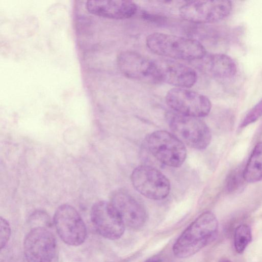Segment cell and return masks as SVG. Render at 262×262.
Segmentation results:
<instances>
[{"label": "cell", "mask_w": 262, "mask_h": 262, "mask_svg": "<svg viewBox=\"0 0 262 262\" xmlns=\"http://www.w3.org/2000/svg\"><path fill=\"white\" fill-rule=\"evenodd\" d=\"M218 230L216 216L211 212L202 213L178 238L173 247L174 255L184 258L195 254L215 239Z\"/></svg>", "instance_id": "6da1fadb"}, {"label": "cell", "mask_w": 262, "mask_h": 262, "mask_svg": "<svg viewBox=\"0 0 262 262\" xmlns=\"http://www.w3.org/2000/svg\"><path fill=\"white\" fill-rule=\"evenodd\" d=\"M146 44L155 54L174 60L198 61L206 55L203 45L190 38L155 33L147 37Z\"/></svg>", "instance_id": "7a4b0ae2"}, {"label": "cell", "mask_w": 262, "mask_h": 262, "mask_svg": "<svg viewBox=\"0 0 262 262\" xmlns=\"http://www.w3.org/2000/svg\"><path fill=\"white\" fill-rule=\"evenodd\" d=\"M167 119L173 135L185 145L204 150L210 144L212 135L207 125L199 118L170 112Z\"/></svg>", "instance_id": "3957f363"}, {"label": "cell", "mask_w": 262, "mask_h": 262, "mask_svg": "<svg viewBox=\"0 0 262 262\" xmlns=\"http://www.w3.org/2000/svg\"><path fill=\"white\" fill-rule=\"evenodd\" d=\"M150 152L161 163L173 168L180 167L187 158L185 145L174 135L157 130L147 139Z\"/></svg>", "instance_id": "277c9868"}, {"label": "cell", "mask_w": 262, "mask_h": 262, "mask_svg": "<svg viewBox=\"0 0 262 262\" xmlns=\"http://www.w3.org/2000/svg\"><path fill=\"white\" fill-rule=\"evenodd\" d=\"M227 0L190 2L181 7L179 14L184 20L197 24L212 23L226 18L232 10Z\"/></svg>", "instance_id": "5b68a950"}, {"label": "cell", "mask_w": 262, "mask_h": 262, "mask_svg": "<svg viewBox=\"0 0 262 262\" xmlns=\"http://www.w3.org/2000/svg\"><path fill=\"white\" fill-rule=\"evenodd\" d=\"M54 222L60 238L66 244L78 246L85 241L87 234L86 225L73 206L68 204L60 206L55 214Z\"/></svg>", "instance_id": "8992f818"}, {"label": "cell", "mask_w": 262, "mask_h": 262, "mask_svg": "<svg viewBox=\"0 0 262 262\" xmlns=\"http://www.w3.org/2000/svg\"><path fill=\"white\" fill-rule=\"evenodd\" d=\"M166 99L174 112L186 116L205 117L212 109V103L207 97L187 88H173L167 93Z\"/></svg>", "instance_id": "52a82bcc"}, {"label": "cell", "mask_w": 262, "mask_h": 262, "mask_svg": "<svg viewBox=\"0 0 262 262\" xmlns=\"http://www.w3.org/2000/svg\"><path fill=\"white\" fill-rule=\"evenodd\" d=\"M131 181L137 191L150 199H164L170 192L168 178L159 170L150 166L137 167L131 175Z\"/></svg>", "instance_id": "ba28073f"}, {"label": "cell", "mask_w": 262, "mask_h": 262, "mask_svg": "<svg viewBox=\"0 0 262 262\" xmlns=\"http://www.w3.org/2000/svg\"><path fill=\"white\" fill-rule=\"evenodd\" d=\"M117 63L121 72L126 77L155 84L161 82L156 61L130 51L121 53Z\"/></svg>", "instance_id": "9c48e42d"}, {"label": "cell", "mask_w": 262, "mask_h": 262, "mask_svg": "<svg viewBox=\"0 0 262 262\" xmlns=\"http://www.w3.org/2000/svg\"><path fill=\"white\" fill-rule=\"evenodd\" d=\"M27 262H53L57 243L53 233L43 226H37L26 235L23 244Z\"/></svg>", "instance_id": "30bf717a"}, {"label": "cell", "mask_w": 262, "mask_h": 262, "mask_svg": "<svg viewBox=\"0 0 262 262\" xmlns=\"http://www.w3.org/2000/svg\"><path fill=\"white\" fill-rule=\"evenodd\" d=\"M91 219L97 232L106 239L117 240L123 234L125 225L111 202L101 201L95 203L91 209Z\"/></svg>", "instance_id": "8fae6325"}, {"label": "cell", "mask_w": 262, "mask_h": 262, "mask_svg": "<svg viewBox=\"0 0 262 262\" xmlns=\"http://www.w3.org/2000/svg\"><path fill=\"white\" fill-rule=\"evenodd\" d=\"M119 213L125 226L133 229L142 228L147 214L143 205L136 198L123 191L113 194L110 202Z\"/></svg>", "instance_id": "7c38bea8"}, {"label": "cell", "mask_w": 262, "mask_h": 262, "mask_svg": "<svg viewBox=\"0 0 262 262\" xmlns=\"http://www.w3.org/2000/svg\"><path fill=\"white\" fill-rule=\"evenodd\" d=\"M161 82L175 86L189 89L197 81L198 75L192 67L172 60L156 61Z\"/></svg>", "instance_id": "4fadbf2b"}, {"label": "cell", "mask_w": 262, "mask_h": 262, "mask_svg": "<svg viewBox=\"0 0 262 262\" xmlns=\"http://www.w3.org/2000/svg\"><path fill=\"white\" fill-rule=\"evenodd\" d=\"M86 8L92 14L114 20L129 19L138 11L134 2L123 0H91L86 3Z\"/></svg>", "instance_id": "5bb4252c"}, {"label": "cell", "mask_w": 262, "mask_h": 262, "mask_svg": "<svg viewBox=\"0 0 262 262\" xmlns=\"http://www.w3.org/2000/svg\"><path fill=\"white\" fill-rule=\"evenodd\" d=\"M198 61L201 62L200 68L202 70L219 79H231L234 77L237 72L234 61L224 54L206 55Z\"/></svg>", "instance_id": "9a60e30c"}, {"label": "cell", "mask_w": 262, "mask_h": 262, "mask_svg": "<svg viewBox=\"0 0 262 262\" xmlns=\"http://www.w3.org/2000/svg\"><path fill=\"white\" fill-rule=\"evenodd\" d=\"M245 182L255 183L262 180V142L255 146L243 170Z\"/></svg>", "instance_id": "2e32d148"}, {"label": "cell", "mask_w": 262, "mask_h": 262, "mask_svg": "<svg viewBox=\"0 0 262 262\" xmlns=\"http://www.w3.org/2000/svg\"><path fill=\"white\" fill-rule=\"evenodd\" d=\"M251 240V231L248 225L242 224L237 227L234 235V245L238 253H243Z\"/></svg>", "instance_id": "e0dca14e"}, {"label": "cell", "mask_w": 262, "mask_h": 262, "mask_svg": "<svg viewBox=\"0 0 262 262\" xmlns=\"http://www.w3.org/2000/svg\"><path fill=\"white\" fill-rule=\"evenodd\" d=\"M245 181L243 177V171L236 169L229 174L226 181V188L229 193L237 192L242 187Z\"/></svg>", "instance_id": "ac0fdd59"}, {"label": "cell", "mask_w": 262, "mask_h": 262, "mask_svg": "<svg viewBox=\"0 0 262 262\" xmlns=\"http://www.w3.org/2000/svg\"><path fill=\"white\" fill-rule=\"evenodd\" d=\"M262 116V98L246 114L240 124L241 128L253 123Z\"/></svg>", "instance_id": "d6986e66"}, {"label": "cell", "mask_w": 262, "mask_h": 262, "mask_svg": "<svg viewBox=\"0 0 262 262\" xmlns=\"http://www.w3.org/2000/svg\"><path fill=\"white\" fill-rule=\"evenodd\" d=\"M0 226H1V231H0V246L1 249L5 248L9 241H10L11 236V228L10 224L8 220L3 217L0 219Z\"/></svg>", "instance_id": "ffe728a7"}, {"label": "cell", "mask_w": 262, "mask_h": 262, "mask_svg": "<svg viewBox=\"0 0 262 262\" xmlns=\"http://www.w3.org/2000/svg\"><path fill=\"white\" fill-rule=\"evenodd\" d=\"M162 259L159 256H153L146 260L145 262H162Z\"/></svg>", "instance_id": "44dd1931"}, {"label": "cell", "mask_w": 262, "mask_h": 262, "mask_svg": "<svg viewBox=\"0 0 262 262\" xmlns=\"http://www.w3.org/2000/svg\"><path fill=\"white\" fill-rule=\"evenodd\" d=\"M220 262H231V261L227 259H223Z\"/></svg>", "instance_id": "7402d4cb"}]
</instances>
